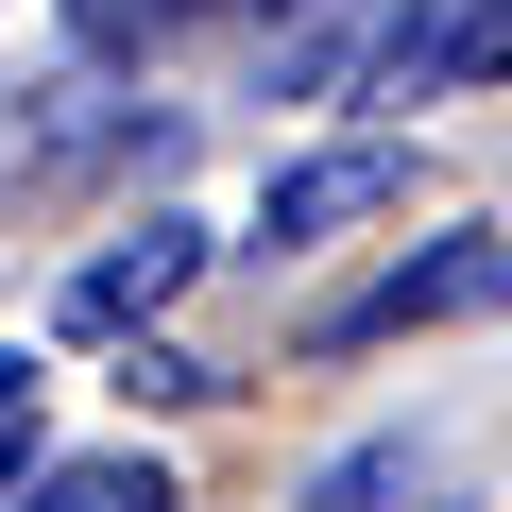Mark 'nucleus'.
Listing matches in <instances>:
<instances>
[{"mask_svg":"<svg viewBox=\"0 0 512 512\" xmlns=\"http://www.w3.org/2000/svg\"><path fill=\"white\" fill-rule=\"evenodd\" d=\"M103 154H137V103H120L103 69L0 86V188H69V171H103Z\"/></svg>","mask_w":512,"mask_h":512,"instance_id":"nucleus-1","label":"nucleus"},{"mask_svg":"<svg viewBox=\"0 0 512 512\" xmlns=\"http://www.w3.org/2000/svg\"><path fill=\"white\" fill-rule=\"evenodd\" d=\"M478 308H512V239H495V222H478V239L393 256V274L342 308V342H410V325H478Z\"/></svg>","mask_w":512,"mask_h":512,"instance_id":"nucleus-2","label":"nucleus"},{"mask_svg":"<svg viewBox=\"0 0 512 512\" xmlns=\"http://www.w3.org/2000/svg\"><path fill=\"white\" fill-rule=\"evenodd\" d=\"M410 188V154L393 137H342V154H308V171H274V205H256V239L274 256H308V239H342V222H376Z\"/></svg>","mask_w":512,"mask_h":512,"instance_id":"nucleus-3","label":"nucleus"},{"mask_svg":"<svg viewBox=\"0 0 512 512\" xmlns=\"http://www.w3.org/2000/svg\"><path fill=\"white\" fill-rule=\"evenodd\" d=\"M188 274H205V222H137L120 256H86V274H69V325H86V342H120V325H154Z\"/></svg>","mask_w":512,"mask_h":512,"instance_id":"nucleus-4","label":"nucleus"},{"mask_svg":"<svg viewBox=\"0 0 512 512\" xmlns=\"http://www.w3.org/2000/svg\"><path fill=\"white\" fill-rule=\"evenodd\" d=\"M444 478H461V461H444V444H342V461H325V478H308V512H427V495H444Z\"/></svg>","mask_w":512,"mask_h":512,"instance_id":"nucleus-5","label":"nucleus"},{"mask_svg":"<svg viewBox=\"0 0 512 512\" xmlns=\"http://www.w3.org/2000/svg\"><path fill=\"white\" fill-rule=\"evenodd\" d=\"M18 512H188V495H171V461L103 444V461H35V478H18Z\"/></svg>","mask_w":512,"mask_h":512,"instance_id":"nucleus-6","label":"nucleus"},{"mask_svg":"<svg viewBox=\"0 0 512 512\" xmlns=\"http://www.w3.org/2000/svg\"><path fill=\"white\" fill-rule=\"evenodd\" d=\"M495 69H512V0H461L427 35V86H495Z\"/></svg>","mask_w":512,"mask_h":512,"instance_id":"nucleus-7","label":"nucleus"},{"mask_svg":"<svg viewBox=\"0 0 512 512\" xmlns=\"http://www.w3.org/2000/svg\"><path fill=\"white\" fill-rule=\"evenodd\" d=\"M18 478H35V359L0 342V495H18Z\"/></svg>","mask_w":512,"mask_h":512,"instance_id":"nucleus-8","label":"nucleus"},{"mask_svg":"<svg viewBox=\"0 0 512 512\" xmlns=\"http://www.w3.org/2000/svg\"><path fill=\"white\" fill-rule=\"evenodd\" d=\"M171 18H188V0H69V35H86V52H137V35H171Z\"/></svg>","mask_w":512,"mask_h":512,"instance_id":"nucleus-9","label":"nucleus"},{"mask_svg":"<svg viewBox=\"0 0 512 512\" xmlns=\"http://www.w3.org/2000/svg\"><path fill=\"white\" fill-rule=\"evenodd\" d=\"M256 18H274V0H256Z\"/></svg>","mask_w":512,"mask_h":512,"instance_id":"nucleus-10","label":"nucleus"}]
</instances>
